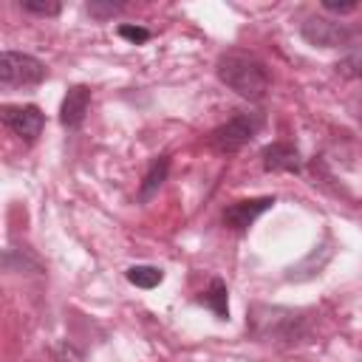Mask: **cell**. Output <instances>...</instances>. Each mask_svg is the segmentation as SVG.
Wrapping results in <instances>:
<instances>
[{
    "label": "cell",
    "instance_id": "1",
    "mask_svg": "<svg viewBox=\"0 0 362 362\" xmlns=\"http://www.w3.org/2000/svg\"><path fill=\"white\" fill-rule=\"evenodd\" d=\"M215 71H218V79L226 88H232L238 96H243L249 102L263 99L266 90H269V71L249 51H226V54H221Z\"/></svg>",
    "mask_w": 362,
    "mask_h": 362
},
{
    "label": "cell",
    "instance_id": "2",
    "mask_svg": "<svg viewBox=\"0 0 362 362\" xmlns=\"http://www.w3.org/2000/svg\"><path fill=\"white\" fill-rule=\"evenodd\" d=\"M45 65L20 51H3L0 57V85L3 88H25V85H40L45 79Z\"/></svg>",
    "mask_w": 362,
    "mask_h": 362
},
{
    "label": "cell",
    "instance_id": "3",
    "mask_svg": "<svg viewBox=\"0 0 362 362\" xmlns=\"http://www.w3.org/2000/svg\"><path fill=\"white\" fill-rule=\"evenodd\" d=\"M260 124H263V119L257 113H238L229 122H223L221 127H215L209 141L221 153H235V150H240L243 144H249L257 136Z\"/></svg>",
    "mask_w": 362,
    "mask_h": 362
},
{
    "label": "cell",
    "instance_id": "4",
    "mask_svg": "<svg viewBox=\"0 0 362 362\" xmlns=\"http://www.w3.org/2000/svg\"><path fill=\"white\" fill-rule=\"evenodd\" d=\"M0 113H3L6 127L25 141H34L45 127V116L37 105H3Z\"/></svg>",
    "mask_w": 362,
    "mask_h": 362
},
{
    "label": "cell",
    "instance_id": "5",
    "mask_svg": "<svg viewBox=\"0 0 362 362\" xmlns=\"http://www.w3.org/2000/svg\"><path fill=\"white\" fill-rule=\"evenodd\" d=\"M303 40L311 42V45H320V48H339L351 40V31L342 25V23H334L328 17H308L300 28Z\"/></svg>",
    "mask_w": 362,
    "mask_h": 362
},
{
    "label": "cell",
    "instance_id": "6",
    "mask_svg": "<svg viewBox=\"0 0 362 362\" xmlns=\"http://www.w3.org/2000/svg\"><path fill=\"white\" fill-rule=\"evenodd\" d=\"M272 204H274V198H269V195L235 201V204H229V206L223 209V223H226L229 229H235V232H243V229H249Z\"/></svg>",
    "mask_w": 362,
    "mask_h": 362
},
{
    "label": "cell",
    "instance_id": "7",
    "mask_svg": "<svg viewBox=\"0 0 362 362\" xmlns=\"http://www.w3.org/2000/svg\"><path fill=\"white\" fill-rule=\"evenodd\" d=\"M88 107H90V90L85 85H74V88H68V93L62 99L59 122L65 127H79L82 119H85V113H88Z\"/></svg>",
    "mask_w": 362,
    "mask_h": 362
},
{
    "label": "cell",
    "instance_id": "8",
    "mask_svg": "<svg viewBox=\"0 0 362 362\" xmlns=\"http://www.w3.org/2000/svg\"><path fill=\"white\" fill-rule=\"evenodd\" d=\"M260 158H263V167L266 170H286V173H300V153H297V147H291V144H283V141H274V144H269L263 153H260Z\"/></svg>",
    "mask_w": 362,
    "mask_h": 362
},
{
    "label": "cell",
    "instance_id": "9",
    "mask_svg": "<svg viewBox=\"0 0 362 362\" xmlns=\"http://www.w3.org/2000/svg\"><path fill=\"white\" fill-rule=\"evenodd\" d=\"M167 170H170V158H167V156L153 158V164H150V170H147V175H144V181H141V187H139V198H141V201H150V198L158 192V187H161L164 178H167Z\"/></svg>",
    "mask_w": 362,
    "mask_h": 362
},
{
    "label": "cell",
    "instance_id": "10",
    "mask_svg": "<svg viewBox=\"0 0 362 362\" xmlns=\"http://www.w3.org/2000/svg\"><path fill=\"white\" fill-rule=\"evenodd\" d=\"M201 303H204L206 308H212L218 320H226V317H229V305H226V286H223V280H212L209 288L204 291Z\"/></svg>",
    "mask_w": 362,
    "mask_h": 362
},
{
    "label": "cell",
    "instance_id": "11",
    "mask_svg": "<svg viewBox=\"0 0 362 362\" xmlns=\"http://www.w3.org/2000/svg\"><path fill=\"white\" fill-rule=\"evenodd\" d=\"M127 280L139 288H156L164 280V272L156 266H130L127 269Z\"/></svg>",
    "mask_w": 362,
    "mask_h": 362
},
{
    "label": "cell",
    "instance_id": "12",
    "mask_svg": "<svg viewBox=\"0 0 362 362\" xmlns=\"http://www.w3.org/2000/svg\"><path fill=\"white\" fill-rule=\"evenodd\" d=\"M23 6V11H28V14H40V17H54V14H59V3H54V0H23L20 3Z\"/></svg>",
    "mask_w": 362,
    "mask_h": 362
},
{
    "label": "cell",
    "instance_id": "13",
    "mask_svg": "<svg viewBox=\"0 0 362 362\" xmlns=\"http://www.w3.org/2000/svg\"><path fill=\"white\" fill-rule=\"evenodd\" d=\"M337 71L345 74V76H362V54L356 57H348L342 62H337Z\"/></svg>",
    "mask_w": 362,
    "mask_h": 362
},
{
    "label": "cell",
    "instance_id": "14",
    "mask_svg": "<svg viewBox=\"0 0 362 362\" xmlns=\"http://www.w3.org/2000/svg\"><path fill=\"white\" fill-rule=\"evenodd\" d=\"M119 34H122L124 40H130V42H147V40H150V31H147V28H139V25H122Z\"/></svg>",
    "mask_w": 362,
    "mask_h": 362
},
{
    "label": "cell",
    "instance_id": "15",
    "mask_svg": "<svg viewBox=\"0 0 362 362\" xmlns=\"http://www.w3.org/2000/svg\"><path fill=\"white\" fill-rule=\"evenodd\" d=\"M119 8H122L119 3H88V11L96 14V17H110V14H116Z\"/></svg>",
    "mask_w": 362,
    "mask_h": 362
},
{
    "label": "cell",
    "instance_id": "16",
    "mask_svg": "<svg viewBox=\"0 0 362 362\" xmlns=\"http://www.w3.org/2000/svg\"><path fill=\"white\" fill-rule=\"evenodd\" d=\"M322 8H325V11H334V14H351V11H356L359 6H356V3H334V0H325Z\"/></svg>",
    "mask_w": 362,
    "mask_h": 362
}]
</instances>
